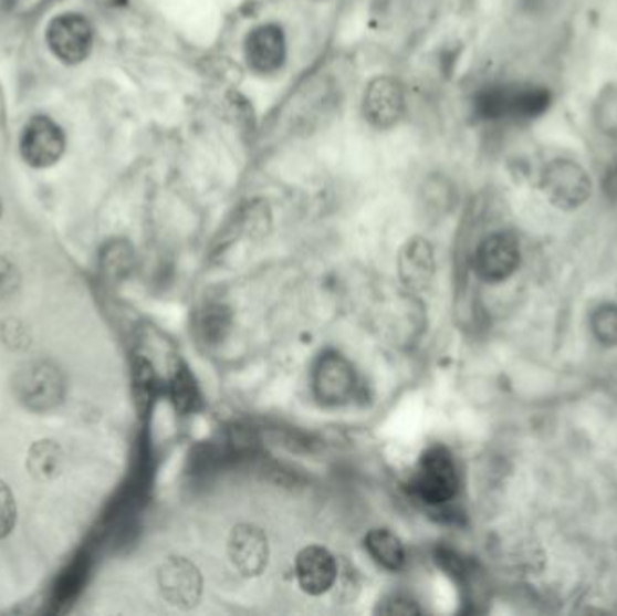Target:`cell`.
Listing matches in <instances>:
<instances>
[{
    "label": "cell",
    "instance_id": "19",
    "mask_svg": "<svg viewBox=\"0 0 617 616\" xmlns=\"http://www.w3.org/2000/svg\"><path fill=\"white\" fill-rule=\"evenodd\" d=\"M590 330L596 341L607 347L617 345V306L616 304H603L594 311L590 319Z\"/></svg>",
    "mask_w": 617,
    "mask_h": 616
},
{
    "label": "cell",
    "instance_id": "5",
    "mask_svg": "<svg viewBox=\"0 0 617 616\" xmlns=\"http://www.w3.org/2000/svg\"><path fill=\"white\" fill-rule=\"evenodd\" d=\"M157 586L170 606L188 612L202 597V575L187 557H168L157 572Z\"/></svg>",
    "mask_w": 617,
    "mask_h": 616
},
{
    "label": "cell",
    "instance_id": "4",
    "mask_svg": "<svg viewBox=\"0 0 617 616\" xmlns=\"http://www.w3.org/2000/svg\"><path fill=\"white\" fill-rule=\"evenodd\" d=\"M540 185H542L545 198L562 210H574V208L582 207L590 196V188H593L587 173L578 164L568 161V159L551 161L542 173Z\"/></svg>",
    "mask_w": 617,
    "mask_h": 616
},
{
    "label": "cell",
    "instance_id": "10",
    "mask_svg": "<svg viewBox=\"0 0 617 616\" xmlns=\"http://www.w3.org/2000/svg\"><path fill=\"white\" fill-rule=\"evenodd\" d=\"M520 264L519 242L511 233H491L480 242L473 257L477 275L485 282L510 279Z\"/></svg>",
    "mask_w": 617,
    "mask_h": 616
},
{
    "label": "cell",
    "instance_id": "17",
    "mask_svg": "<svg viewBox=\"0 0 617 616\" xmlns=\"http://www.w3.org/2000/svg\"><path fill=\"white\" fill-rule=\"evenodd\" d=\"M170 396L171 401L176 405L177 413H182V415L196 410L197 405L201 401L196 380H194L190 369L185 364H177L176 369H174L170 380Z\"/></svg>",
    "mask_w": 617,
    "mask_h": 616
},
{
    "label": "cell",
    "instance_id": "6",
    "mask_svg": "<svg viewBox=\"0 0 617 616\" xmlns=\"http://www.w3.org/2000/svg\"><path fill=\"white\" fill-rule=\"evenodd\" d=\"M93 25L85 17L65 13L51 20L48 28V45L64 64L84 62L93 50Z\"/></svg>",
    "mask_w": 617,
    "mask_h": 616
},
{
    "label": "cell",
    "instance_id": "13",
    "mask_svg": "<svg viewBox=\"0 0 617 616\" xmlns=\"http://www.w3.org/2000/svg\"><path fill=\"white\" fill-rule=\"evenodd\" d=\"M245 62L251 71L271 74L279 71L285 62V36L276 24L259 25L250 31L244 42Z\"/></svg>",
    "mask_w": 617,
    "mask_h": 616
},
{
    "label": "cell",
    "instance_id": "21",
    "mask_svg": "<svg viewBox=\"0 0 617 616\" xmlns=\"http://www.w3.org/2000/svg\"><path fill=\"white\" fill-rule=\"evenodd\" d=\"M17 523V504L10 487L0 479V539L8 537Z\"/></svg>",
    "mask_w": 617,
    "mask_h": 616
},
{
    "label": "cell",
    "instance_id": "22",
    "mask_svg": "<svg viewBox=\"0 0 617 616\" xmlns=\"http://www.w3.org/2000/svg\"><path fill=\"white\" fill-rule=\"evenodd\" d=\"M377 613H381V615H419L421 609L410 597L396 593L379 602Z\"/></svg>",
    "mask_w": 617,
    "mask_h": 616
},
{
    "label": "cell",
    "instance_id": "18",
    "mask_svg": "<svg viewBox=\"0 0 617 616\" xmlns=\"http://www.w3.org/2000/svg\"><path fill=\"white\" fill-rule=\"evenodd\" d=\"M197 330L201 333L206 344H219L224 341L228 331L231 330V311L222 304H211V306L205 307L199 315Z\"/></svg>",
    "mask_w": 617,
    "mask_h": 616
},
{
    "label": "cell",
    "instance_id": "25",
    "mask_svg": "<svg viewBox=\"0 0 617 616\" xmlns=\"http://www.w3.org/2000/svg\"><path fill=\"white\" fill-rule=\"evenodd\" d=\"M603 192L617 201V158L608 165L607 173L603 176Z\"/></svg>",
    "mask_w": 617,
    "mask_h": 616
},
{
    "label": "cell",
    "instance_id": "11",
    "mask_svg": "<svg viewBox=\"0 0 617 616\" xmlns=\"http://www.w3.org/2000/svg\"><path fill=\"white\" fill-rule=\"evenodd\" d=\"M405 94L397 80L377 76L368 84L363 96V114L368 124L377 128H390L401 119Z\"/></svg>",
    "mask_w": 617,
    "mask_h": 616
},
{
    "label": "cell",
    "instance_id": "23",
    "mask_svg": "<svg viewBox=\"0 0 617 616\" xmlns=\"http://www.w3.org/2000/svg\"><path fill=\"white\" fill-rule=\"evenodd\" d=\"M2 338H4L6 344L11 345L13 349H19V347H24V345L30 344V336H28V331L25 326H22L20 322L8 321L4 326H2Z\"/></svg>",
    "mask_w": 617,
    "mask_h": 616
},
{
    "label": "cell",
    "instance_id": "1",
    "mask_svg": "<svg viewBox=\"0 0 617 616\" xmlns=\"http://www.w3.org/2000/svg\"><path fill=\"white\" fill-rule=\"evenodd\" d=\"M551 93L538 85H491L480 91L477 113L484 119H531L544 114Z\"/></svg>",
    "mask_w": 617,
    "mask_h": 616
},
{
    "label": "cell",
    "instance_id": "7",
    "mask_svg": "<svg viewBox=\"0 0 617 616\" xmlns=\"http://www.w3.org/2000/svg\"><path fill=\"white\" fill-rule=\"evenodd\" d=\"M65 150L64 130L48 116H34L20 136V154L25 164L48 168L56 164Z\"/></svg>",
    "mask_w": 617,
    "mask_h": 616
},
{
    "label": "cell",
    "instance_id": "12",
    "mask_svg": "<svg viewBox=\"0 0 617 616\" xmlns=\"http://www.w3.org/2000/svg\"><path fill=\"white\" fill-rule=\"evenodd\" d=\"M338 561L322 546H307L296 555V581L302 592L320 597L331 592L338 577Z\"/></svg>",
    "mask_w": 617,
    "mask_h": 616
},
{
    "label": "cell",
    "instance_id": "14",
    "mask_svg": "<svg viewBox=\"0 0 617 616\" xmlns=\"http://www.w3.org/2000/svg\"><path fill=\"white\" fill-rule=\"evenodd\" d=\"M397 268L402 284L411 291H421L436 275V257L430 242L422 237L408 239L397 257Z\"/></svg>",
    "mask_w": 617,
    "mask_h": 616
},
{
    "label": "cell",
    "instance_id": "16",
    "mask_svg": "<svg viewBox=\"0 0 617 616\" xmlns=\"http://www.w3.org/2000/svg\"><path fill=\"white\" fill-rule=\"evenodd\" d=\"M64 469V452L51 439L36 441L28 453V470L40 483L59 478Z\"/></svg>",
    "mask_w": 617,
    "mask_h": 616
},
{
    "label": "cell",
    "instance_id": "27",
    "mask_svg": "<svg viewBox=\"0 0 617 616\" xmlns=\"http://www.w3.org/2000/svg\"><path fill=\"white\" fill-rule=\"evenodd\" d=\"M0 218H2V199H0Z\"/></svg>",
    "mask_w": 617,
    "mask_h": 616
},
{
    "label": "cell",
    "instance_id": "2",
    "mask_svg": "<svg viewBox=\"0 0 617 616\" xmlns=\"http://www.w3.org/2000/svg\"><path fill=\"white\" fill-rule=\"evenodd\" d=\"M410 490L430 507H439L456 498L459 473L450 450L442 445L425 450L411 476Z\"/></svg>",
    "mask_w": 617,
    "mask_h": 616
},
{
    "label": "cell",
    "instance_id": "8",
    "mask_svg": "<svg viewBox=\"0 0 617 616\" xmlns=\"http://www.w3.org/2000/svg\"><path fill=\"white\" fill-rule=\"evenodd\" d=\"M314 396L325 405H342L356 390V370L339 353L320 356L313 369Z\"/></svg>",
    "mask_w": 617,
    "mask_h": 616
},
{
    "label": "cell",
    "instance_id": "20",
    "mask_svg": "<svg viewBox=\"0 0 617 616\" xmlns=\"http://www.w3.org/2000/svg\"><path fill=\"white\" fill-rule=\"evenodd\" d=\"M136 373H134V385H136V401L139 410L145 413L148 405L153 404L154 393H156L157 382L154 375L153 365L147 361H137Z\"/></svg>",
    "mask_w": 617,
    "mask_h": 616
},
{
    "label": "cell",
    "instance_id": "24",
    "mask_svg": "<svg viewBox=\"0 0 617 616\" xmlns=\"http://www.w3.org/2000/svg\"><path fill=\"white\" fill-rule=\"evenodd\" d=\"M19 286L17 268L8 259L0 257V295H8Z\"/></svg>",
    "mask_w": 617,
    "mask_h": 616
},
{
    "label": "cell",
    "instance_id": "3",
    "mask_svg": "<svg viewBox=\"0 0 617 616\" xmlns=\"http://www.w3.org/2000/svg\"><path fill=\"white\" fill-rule=\"evenodd\" d=\"M13 387L20 404L34 413L54 409L64 398V378L59 367L51 362L25 364L17 373Z\"/></svg>",
    "mask_w": 617,
    "mask_h": 616
},
{
    "label": "cell",
    "instance_id": "15",
    "mask_svg": "<svg viewBox=\"0 0 617 616\" xmlns=\"http://www.w3.org/2000/svg\"><path fill=\"white\" fill-rule=\"evenodd\" d=\"M365 547L370 553V557L385 567L388 572H397L405 566L407 552L402 546L401 539L387 528H374L365 537Z\"/></svg>",
    "mask_w": 617,
    "mask_h": 616
},
{
    "label": "cell",
    "instance_id": "26",
    "mask_svg": "<svg viewBox=\"0 0 617 616\" xmlns=\"http://www.w3.org/2000/svg\"><path fill=\"white\" fill-rule=\"evenodd\" d=\"M108 2L114 6H125L127 4L128 0H108Z\"/></svg>",
    "mask_w": 617,
    "mask_h": 616
},
{
    "label": "cell",
    "instance_id": "9",
    "mask_svg": "<svg viewBox=\"0 0 617 616\" xmlns=\"http://www.w3.org/2000/svg\"><path fill=\"white\" fill-rule=\"evenodd\" d=\"M228 555L242 577H259L270 561V541L257 524H237L228 539Z\"/></svg>",
    "mask_w": 617,
    "mask_h": 616
}]
</instances>
